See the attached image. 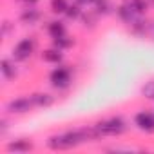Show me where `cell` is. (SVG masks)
Segmentation results:
<instances>
[{
    "instance_id": "cell-21",
    "label": "cell",
    "mask_w": 154,
    "mask_h": 154,
    "mask_svg": "<svg viewBox=\"0 0 154 154\" xmlns=\"http://www.w3.org/2000/svg\"><path fill=\"white\" fill-rule=\"evenodd\" d=\"M74 2L76 4H78V6H82V8H94L96 6V2H98V0H74Z\"/></svg>"
},
{
    "instance_id": "cell-4",
    "label": "cell",
    "mask_w": 154,
    "mask_h": 154,
    "mask_svg": "<svg viewBox=\"0 0 154 154\" xmlns=\"http://www.w3.org/2000/svg\"><path fill=\"white\" fill-rule=\"evenodd\" d=\"M35 49H36V40L33 36H26V38H22L13 47V60L15 62H26V60H29L33 56Z\"/></svg>"
},
{
    "instance_id": "cell-18",
    "label": "cell",
    "mask_w": 154,
    "mask_h": 154,
    "mask_svg": "<svg viewBox=\"0 0 154 154\" xmlns=\"http://www.w3.org/2000/svg\"><path fill=\"white\" fill-rule=\"evenodd\" d=\"M49 6H51V11L54 15H63L67 11V8H69V2L67 0H51Z\"/></svg>"
},
{
    "instance_id": "cell-12",
    "label": "cell",
    "mask_w": 154,
    "mask_h": 154,
    "mask_svg": "<svg viewBox=\"0 0 154 154\" xmlns=\"http://www.w3.org/2000/svg\"><path fill=\"white\" fill-rule=\"evenodd\" d=\"M47 33L49 36L54 40V38H60V36H65L67 35V29H65V24L60 22V20H51L47 24Z\"/></svg>"
},
{
    "instance_id": "cell-23",
    "label": "cell",
    "mask_w": 154,
    "mask_h": 154,
    "mask_svg": "<svg viewBox=\"0 0 154 154\" xmlns=\"http://www.w3.org/2000/svg\"><path fill=\"white\" fill-rule=\"evenodd\" d=\"M149 6H150V8H154V0H149Z\"/></svg>"
},
{
    "instance_id": "cell-10",
    "label": "cell",
    "mask_w": 154,
    "mask_h": 154,
    "mask_svg": "<svg viewBox=\"0 0 154 154\" xmlns=\"http://www.w3.org/2000/svg\"><path fill=\"white\" fill-rule=\"evenodd\" d=\"M116 15H118V18H120L123 24H127V26H132V24L136 22V18L141 17V15L134 13V11H132L129 6H125V4H120V6L116 8Z\"/></svg>"
},
{
    "instance_id": "cell-1",
    "label": "cell",
    "mask_w": 154,
    "mask_h": 154,
    "mask_svg": "<svg viewBox=\"0 0 154 154\" xmlns=\"http://www.w3.org/2000/svg\"><path fill=\"white\" fill-rule=\"evenodd\" d=\"M100 140V134L96 132L94 125L91 127H80V129H71L60 134H53L47 138V147L51 150H67V149H74L82 143L87 141H96Z\"/></svg>"
},
{
    "instance_id": "cell-16",
    "label": "cell",
    "mask_w": 154,
    "mask_h": 154,
    "mask_svg": "<svg viewBox=\"0 0 154 154\" xmlns=\"http://www.w3.org/2000/svg\"><path fill=\"white\" fill-rule=\"evenodd\" d=\"M100 17H107V15H111L112 13V4H111V0H98L96 2V6L93 8Z\"/></svg>"
},
{
    "instance_id": "cell-8",
    "label": "cell",
    "mask_w": 154,
    "mask_h": 154,
    "mask_svg": "<svg viewBox=\"0 0 154 154\" xmlns=\"http://www.w3.org/2000/svg\"><path fill=\"white\" fill-rule=\"evenodd\" d=\"M40 18H42V13L35 6H26L20 13V22L26 26H35L40 22Z\"/></svg>"
},
{
    "instance_id": "cell-15",
    "label": "cell",
    "mask_w": 154,
    "mask_h": 154,
    "mask_svg": "<svg viewBox=\"0 0 154 154\" xmlns=\"http://www.w3.org/2000/svg\"><path fill=\"white\" fill-rule=\"evenodd\" d=\"M131 31H132V35H136V36H145V35H147L149 26H147V20L143 18V15L136 18V22L131 26Z\"/></svg>"
},
{
    "instance_id": "cell-11",
    "label": "cell",
    "mask_w": 154,
    "mask_h": 154,
    "mask_svg": "<svg viewBox=\"0 0 154 154\" xmlns=\"http://www.w3.org/2000/svg\"><path fill=\"white\" fill-rule=\"evenodd\" d=\"M42 60L47 62V63H53V65H60L63 62V51H60L58 47H51V49H45L42 51Z\"/></svg>"
},
{
    "instance_id": "cell-2",
    "label": "cell",
    "mask_w": 154,
    "mask_h": 154,
    "mask_svg": "<svg viewBox=\"0 0 154 154\" xmlns=\"http://www.w3.org/2000/svg\"><path fill=\"white\" fill-rule=\"evenodd\" d=\"M94 129L100 134V138L102 136H122V134H125L129 131V125L122 116H111V118L96 122Z\"/></svg>"
},
{
    "instance_id": "cell-13",
    "label": "cell",
    "mask_w": 154,
    "mask_h": 154,
    "mask_svg": "<svg viewBox=\"0 0 154 154\" xmlns=\"http://www.w3.org/2000/svg\"><path fill=\"white\" fill-rule=\"evenodd\" d=\"M31 100H33L35 107H51L54 103V96L49 93H35V94H31Z\"/></svg>"
},
{
    "instance_id": "cell-20",
    "label": "cell",
    "mask_w": 154,
    "mask_h": 154,
    "mask_svg": "<svg viewBox=\"0 0 154 154\" xmlns=\"http://www.w3.org/2000/svg\"><path fill=\"white\" fill-rule=\"evenodd\" d=\"M141 94H143V98L154 102V80H150V82L141 85Z\"/></svg>"
},
{
    "instance_id": "cell-22",
    "label": "cell",
    "mask_w": 154,
    "mask_h": 154,
    "mask_svg": "<svg viewBox=\"0 0 154 154\" xmlns=\"http://www.w3.org/2000/svg\"><path fill=\"white\" fill-rule=\"evenodd\" d=\"M18 2H22L24 6H35V4L40 2V0H18Z\"/></svg>"
},
{
    "instance_id": "cell-5",
    "label": "cell",
    "mask_w": 154,
    "mask_h": 154,
    "mask_svg": "<svg viewBox=\"0 0 154 154\" xmlns=\"http://www.w3.org/2000/svg\"><path fill=\"white\" fill-rule=\"evenodd\" d=\"M35 107L31 96H20V98H15V100H9L6 103V111L9 114H26L29 112L31 109Z\"/></svg>"
},
{
    "instance_id": "cell-9",
    "label": "cell",
    "mask_w": 154,
    "mask_h": 154,
    "mask_svg": "<svg viewBox=\"0 0 154 154\" xmlns=\"http://www.w3.org/2000/svg\"><path fill=\"white\" fill-rule=\"evenodd\" d=\"M0 71H2V76H4L6 80H15L17 76H18L17 62L9 60V58H2V60H0Z\"/></svg>"
},
{
    "instance_id": "cell-6",
    "label": "cell",
    "mask_w": 154,
    "mask_h": 154,
    "mask_svg": "<svg viewBox=\"0 0 154 154\" xmlns=\"http://www.w3.org/2000/svg\"><path fill=\"white\" fill-rule=\"evenodd\" d=\"M134 125L145 134H154V112L140 111L134 114Z\"/></svg>"
},
{
    "instance_id": "cell-17",
    "label": "cell",
    "mask_w": 154,
    "mask_h": 154,
    "mask_svg": "<svg viewBox=\"0 0 154 154\" xmlns=\"http://www.w3.org/2000/svg\"><path fill=\"white\" fill-rule=\"evenodd\" d=\"M53 45L54 47H58L60 51H65V49H71L72 45H74V40L71 38V36H60V38H54L53 40Z\"/></svg>"
},
{
    "instance_id": "cell-19",
    "label": "cell",
    "mask_w": 154,
    "mask_h": 154,
    "mask_svg": "<svg viewBox=\"0 0 154 154\" xmlns=\"http://www.w3.org/2000/svg\"><path fill=\"white\" fill-rule=\"evenodd\" d=\"M82 13H84V8L74 2V4H69L67 11H65L63 15H65L69 20H76V18H80V17H82Z\"/></svg>"
},
{
    "instance_id": "cell-14",
    "label": "cell",
    "mask_w": 154,
    "mask_h": 154,
    "mask_svg": "<svg viewBox=\"0 0 154 154\" xmlns=\"http://www.w3.org/2000/svg\"><path fill=\"white\" fill-rule=\"evenodd\" d=\"M122 4H125V6H129L134 13H138V15H145L147 11H149V0H122Z\"/></svg>"
},
{
    "instance_id": "cell-7",
    "label": "cell",
    "mask_w": 154,
    "mask_h": 154,
    "mask_svg": "<svg viewBox=\"0 0 154 154\" xmlns=\"http://www.w3.org/2000/svg\"><path fill=\"white\" fill-rule=\"evenodd\" d=\"M35 149V143L27 138H18V140H13L6 145V150L8 152H15V154H24V152H29Z\"/></svg>"
},
{
    "instance_id": "cell-3",
    "label": "cell",
    "mask_w": 154,
    "mask_h": 154,
    "mask_svg": "<svg viewBox=\"0 0 154 154\" xmlns=\"http://www.w3.org/2000/svg\"><path fill=\"white\" fill-rule=\"evenodd\" d=\"M49 84H51L54 89H58V91L69 89L71 84H72V71H71V67L62 65V63H60L58 67H54V69L49 72Z\"/></svg>"
}]
</instances>
